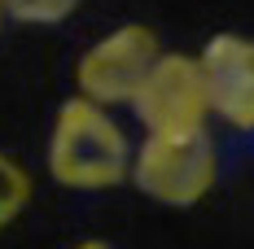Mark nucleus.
<instances>
[{
  "instance_id": "obj_1",
  "label": "nucleus",
  "mask_w": 254,
  "mask_h": 249,
  "mask_svg": "<svg viewBox=\"0 0 254 249\" xmlns=\"http://www.w3.org/2000/svg\"><path fill=\"white\" fill-rule=\"evenodd\" d=\"M49 175L70 193H105L131 179V145L110 105L88 97L62 100L49 136Z\"/></svg>"
},
{
  "instance_id": "obj_2",
  "label": "nucleus",
  "mask_w": 254,
  "mask_h": 249,
  "mask_svg": "<svg viewBox=\"0 0 254 249\" xmlns=\"http://www.w3.org/2000/svg\"><path fill=\"white\" fill-rule=\"evenodd\" d=\"M219 157L215 140L197 131H149L140 140V149L131 153V184L158 205H197L215 188Z\"/></svg>"
},
{
  "instance_id": "obj_3",
  "label": "nucleus",
  "mask_w": 254,
  "mask_h": 249,
  "mask_svg": "<svg viewBox=\"0 0 254 249\" xmlns=\"http://www.w3.org/2000/svg\"><path fill=\"white\" fill-rule=\"evenodd\" d=\"M158 35L145 22L114 26L110 35H101L92 49L79 52L75 61V88L79 97L97 100V105H131L136 92L145 88L149 70L158 66Z\"/></svg>"
},
{
  "instance_id": "obj_4",
  "label": "nucleus",
  "mask_w": 254,
  "mask_h": 249,
  "mask_svg": "<svg viewBox=\"0 0 254 249\" xmlns=\"http://www.w3.org/2000/svg\"><path fill=\"white\" fill-rule=\"evenodd\" d=\"M131 109L145 123V131H197V127H206L215 105H210L202 57L162 52L145 79V88L136 92Z\"/></svg>"
},
{
  "instance_id": "obj_5",
  "label": "nucleus",
  "mask_w": 254,
  "mask_h": 249,
  "mask_svg": "<svg viewBox=\"0 0 254 249\" xmlns=\"http://www.w3.org/2000/svg\"><path fill=\"white\" fill-rule=\"evenodd\" d=\"M202 70L215 118H224L232 131H254V35H210L202 49Z\"/></svg>"
},
{
  "instance_id": "obj_6",
  "label": "nucleus",
  "mask_w": 254,
  "mask_h": 249,
  "mask_svg": "<svg viewBox=\"0 0 254 249\" xmlns=\"http://www.w3.org/2000/svg\"><path fill=\"white\" fill-rule=\"evenodd\" d=\"M31 193H35V188H31V175H26L9 153H0V232L31 205Z\"/></svg>"
},
{
  "instance_id": "obj_7",
  "label": "nucleus",
  "mask_w": 254,
  "mask_h": 249,
  "mask_svg": "<svg viewBox=\"0 0 254 249\" xmlns=\"http://www.w3.org/2000/svg\"><path fill=\"white\" fill-rule=\"evenodd\" d=\"M0 4L18 26H57L79 9V0H0Z\"/></svg>"
},
{
  "instance_id": "obj_8",
  "label": "nucleus",
  "mask_w": 254,
  "mask_h": 249,
  "mask_svg": "<svg viewBox=\"0 0 254 249\" xmlns=\"http://www.w3.org/2000/svg\"><path fill=\"white\" fill-rule=\"evenodd\" d=\"M75 249H110V245H105V241H79Z\"/></svg>"
},
{
  "instance_id": "obj_9",
  "label": "nucleus",
  "mask_w": 254,
  "mask_h": 249,
  "mask_svg": "<svg viewBox=\"0 0 254 249\" xmlns=\"http://www.w3.org/2000/svg\"><path fill=\"white\" fill-rule=\"evenodd\" d=\"M4 18H9V13H4V4H0V26H4Z\"/></svg>"
}]
</instances>
